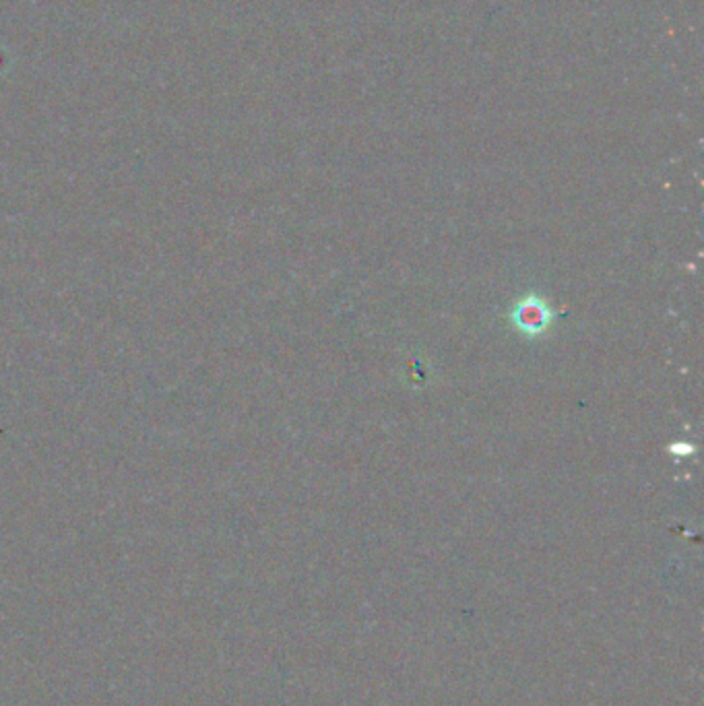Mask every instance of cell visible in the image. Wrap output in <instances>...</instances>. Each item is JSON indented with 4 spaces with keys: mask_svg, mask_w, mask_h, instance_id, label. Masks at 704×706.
Masks as SVG:
<instances>
[{
    "mask_svg": "<svg viewBox=\"0 0 704 706\" xmlns=\"http://www.w3.org/2000/svg\"><path fill=\"white\" fill-rule=\"evenodd\" d=\"M519 322L523 329H541L545 325V314L539 304H527V306L520 308Z\"/></svg>",
    "mask_w": 704,
    "mask_h": 706,
    "instance_id": "obj_1",
    "label": "cell"
}]
</instances>
